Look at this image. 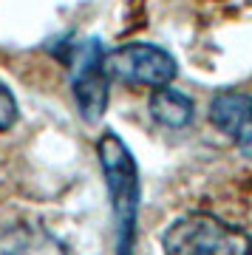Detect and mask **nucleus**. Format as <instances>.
<instances>
[{
    "label": "nucleus",
    "mask_w": 252,
    "mask_h": 255,
    "mask_svg": "<svg viewBox=\"0 0 252 255\" xmlns=\"http://www.w3.org/2000/svg\"><path fill=\"white\" fill-rule=\"evenodd\" d=\"M108 77L125 85H144V88H167L176 80V60L164 48L153 43H125L105 54Z\"/></svg>",
    "instance_id": "4"
},
{
    "label": "nucleus",
    "mask_w": 252,
    "mask_h": 255,
    "mask_svg": "<svg viewBox=\"0 0 252 255\" xmlns=\"http://www.w3.org/2000/svg\"><path fill=\"white\" fill-rule=\"evenodd\" d=\"M20 117V108H17V97L11 94V88L6 82H0V133L9 130Z\"/></svg>",
    "instance_id": "8"
},
{
    "label": "nucleus",
    "mask_w": 252,
    "mask_h": 255,
    "mask_svg": "<svg viewBox=\"0 0 252 255\" xmlns=\"http://www.w3.org/2000/svg\"><path fill=\"white\" fill-rule=\"evenodd\" d=\"M147 108H150V117L159 125L173 128V130L187 128L193 122V100H190L187 94L176 91V88H159V91H153Z\"/></svg>",
    "instance_id": "7"
},
{
    "label": "nucleus",
    "mask_w": 252,
    "mask_h": 255,
    "mask_svg": "<svg viewBox=\"0 0 252 255\" xmlns=\"http://www.w3.org/2000/svg\"><path fill=\"white\" fill-rule=\"evenodd\" d=\"M210 122L233 139L235 147L252 159V97L241 91H221L210 102Z\"/></svg>",
    "instance_id": "5"
},
{
    "label": "nucleus",
    "mask_w": 252,
    "mask_h": 255,
    "mask_svg": "<svg viewBox=\"0 0 252 255\" xmlns=\"http://www.w3.org/2000/svg\"><path fill=\"white\" fill-rule=\"evenodd\" d=\"M97 156H99L102 176H105V187H108V196H111V210H114V230H117V253L114 255H133L139 199H142L136 159L130 153V147L114 130L99 133Z\"/></svg>",
    "instance_id": "1"
},
{
    "label": "nucleus",
    "mask_w": 252,
    "mask_h": 255,
    "mask_svg": "<svg viewBox=\"0 0 252 255\" xmlns=\"http://www.w3.org/2000/svg\"><path fill=\"white\" fill-rule=\"evenodd\" d=\"M105 46L102 40L91 37L74 43L68 51V80H71V94L77 102V111L85 122H99L105 108H108V88L111 77L105 68Z\"/></svg>",
    "instance_id": "3"
},
{
    "label": "nucleus",
    "mask_w": 252,
    "mask_h": 255,
    "mask_svg": "<svg viewBox=\"0 0 252 255\" xmlns=\"http://www.w3.org/2000/svg\"><path fill=\"white\" fill-rule=\"evenodd\" d=\"M164 255H252V238L210 213H187L162 236Z\"/></svg>",
    "instance_id": "2"
},
{
    "label": "nucleus",
    "mask_w": 252,
    "mask_h": 255,
    "mask_svg": "<svg viewBox=\"0 0 252 255\" xmlns=\"http://www.w3.org/2000/svg\"><path fill=\"white\" fill-rule=\"evenodd\" d=\"M0 255H68V247L45 227L23 221L0 236Z\"/></svg>",
    "instance_id": "6"
}]
</instances>
